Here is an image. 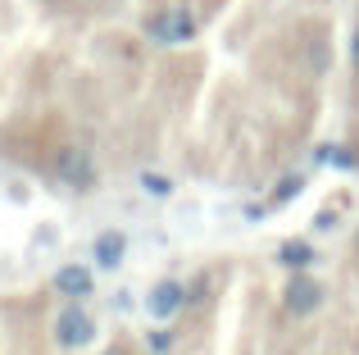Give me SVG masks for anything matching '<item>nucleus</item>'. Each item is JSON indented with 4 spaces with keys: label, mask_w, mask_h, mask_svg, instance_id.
I'll return each instance as SVG.
<instances>
[{
    "label": "nucleus",
    "mask_w": 359,
    "mask_h": 355,
    "mask_svg": "<svg viewBox=\"0 0 359 355\" xmlns=\"http://www.w3.org/2000/svg\"><path fill=\"white\" fill-rule=\"evenodd\" d=\"M50 178L64 182L69 192H91V187L100 182V164H96V155H91V146L64 142V146L50 151Z\"/></svg>",
    "instance_id": "f257e3e1"
},
{
    "label": "nucleus",
    "mask_w": 359,
    "mask_h": 355,
    "mask_svg": "<svg viewBox=\"0 0 359 355\" xmlns=\"http://www.w3.org/2000/svg\"><path fill=\"white\" fill-rule=\"evenodd\" d=\"M196 32H201V18H196V9H187V5L155 9V14L146 18V36L155 46H187V41H196Z\"/></svg>",
    "instance_id": "f03ea898"
},
{
    "label": "nucleus",
    "mask_w": 359,
    "mask_h": 355,
    "mask_svg": "<svg viewBox=\"0 0 359 355\" xmlns=\"http://www.w3.org/2000/svg\"><path fill=\"white\" fill-rule=\"evenodd\" d=\"M282 310H287L291 319H309V314H318V310H323V283H314L305 269H296V274L287 278V287H282Z\"/></svg>",
    "instance_id": "7ed1b4c3"
},
{
    "label": "nucleus",
    "mask_w": 359,
    "mask_h": 355,
    "mask_svg": "<svg viewBox=\"0 0 359 355\" xmlns=\"http://www.w3.org/2000/svg\"><path fill=\"white\" fill-rule=\"evenodd\" d=\"M91 337H96V319L82 310V301H73L69 310L55 319V342H60V351H82Z\"/></svg>",
    "instance_id": "20e7f679"
},
{
    "label": "nucleus",
    "mask_w": 359,
    "mask_h": 355,
    "mask_svg": "<svg viewBox=\"0 0 359 355\" xmlns=\"http://www.w3.org/2000/svg\"><path fill=\"white\" fill-rule=\"evenodd\" d=\"M182 310H187V283H177V278H164V283H155L146 292V314L155 323H168Z\"/></svg>",
    "instance_id": "39448f33"
},
{
    "label": "nucleus",
    "mask_w": 359,
    "mask_h": 355,
    "mask_svg": "<svg viewBox=\"0 0 359 355\" xmlns=\"http://www.w3.org/2000/svg\"><path fill=\"white\" fill-rule=\"evenodd\" d=\"M50 287L60 296H69V301H87V296L96 292V274H91L87 264H64V269H55Z\"/></svg>",
    "instance_id": "423d86ee"
},
{
    "label": "nucleus",
    "mask_w": 359,
    "mask_h": 355,
    "mask_svg": "<svg viewBox=\"0 0 359 355\" xmlns=\"http://www.w3.org/2000/svg\"><path fill=\"white\" fill-rule=\"evenodd\" d=\"M91 250H96V264L100 269H118L123 255H128V237L109 228V232H100V237H96V246H91Z\"/></svg>",
    "instance_id": "0eeeda50"
},
{
    "label": "nucleus",
    "mask_w": 359,
    "mask_h": 355,
    "mask_svg": "<svg viewBox=\"0 0 359 355\" xmlns=\"http://www.w3.org/2000/svg\"><path fill=\"white\" fill-rule=\"evenodd\" d=\"M278 260L296 274V269H309V264H318V250H314V241H300V237H287L278 246Z\"/></svg>",
    "instance_id": "6e6552de"
},
{
    "label": "nucleus",
    "mask_w": 359,
    "mask_h": 355,
    "mask_svg": "<svg viewBox=\"0 0 359 355\" xmlns=\"http://www.w3.org/2000/svg\"><path fill=\"white\" fill-rule=\"evenodd\" d=\"M314 164H332V169H359V155L351 151V146H318L314 151Z\"/></svg>",
    "instance_id": "1a4fd4ad"
},
{
    "label": "nucleus",
    "mask_w": 359,
    "mask_h": 355,
    "mask_svg": "<svg viewBox=\"0 0 359 355\" xmlns=\"http://www.w3.org/2000/svg\"><path fill=\"white\" fill-rule=\"evenodd\" d=\"M300 192H305V178H300V173H287V178H282L278 187H273L269 205H291V201H296Z\"/></svg>",
    "instance_id": "9d476101"
},
{
    "label": "nucleus",
    "mask_w": 359,
    "mask_h": 355,
    "mask_svg": "<svg viewBox=\"0 0 359 355\" xmlns=\"http://www.w3.org/2000/svg\"><path fill=\"white\" fill-rule=\"evenodd\" d=\"M210 296H214V278H210V274L191 278V283H187V310H201Z\"/></svg>",
    "instance_id": "9b49d317"
},
{
    "label": "nucleus",
    "mask_w": 359,
    "mask_h": 355,
    "mask_svg": "<svg viewBox=\"0 0 359 355\" xmlns=\"http://www.w3.org/2000/svg\"><path fill=\"white\" fill-rule=\"evenodd\" d=\"M141 192L146 196H173V178H164V173H141Z\"/></svg>",
    "instance_id": "f8f14e48"
},
{
    "label": "nucleus",
    "mask_w": 359,
    "mask_h": 355,
    "mask_svg": "<svg viewBox=\"0 0 359 355\" xmlns=\"http://www.w3.org/2000/svg\"><path fill=\"white\" fill-rule=\"evenodd\" d=\"M146 347H150V355H168V351H173V333H168V328H155L146 337Z\"/></svg>",
    "instance_id": "ddd939ff"
},
{
    "label": "nucleus",
    "mask_w": 359,
    "mask_h": 355,
    "mask_svg": "<svg viewBox=\"0 0 359 355\" xmlns=\"http://www.w3.org/2000/svg\"><path fill=\"white\" fill-rule=\"evenodd\" d=\"M314 228H337V210H318V219H314Z\"/></svg>",
    "instance_id": "4468645a"
},
{
    "label": "nucleus",
    "mask_w": 359,
    "mask_h": 355,
    "mask_svg": "<svg viewBox=\"0 0 359 355\" xmlns=\"http://www.w3.org/2000/svg\"><path fill=\"white\" fill-rule=\"evenodd\" d=\"M351 69L359 73V27H355V32H351Z\"/></svg>",
    "instance_id": "2eb2a0df"
},
{
    "label": "nucleus",
    "mask_w": 359,
    "mask_h": 355,
    "mask_svg": "<svg viewBox=\"0 0 359 355\" xmlns=\"http://www.w3.org/2000/svg\"><path fill=\"white\" fill-rule=\"evenodd\" d=\"M105 355H123V351H105Z\"/></svg>",
    "instance_id": "dca6fc26"
}]
</instances>
